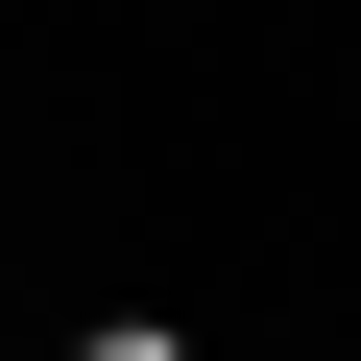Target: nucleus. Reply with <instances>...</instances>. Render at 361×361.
Here are the masks:
<instances>
[{
	"label": "nucleus",
	"instance_id": "nucleus-1",
	"mask_svg": "<svg viewBox=\"0 0 361 361\" xmlns=\"http://www.w3.org/2000/svg\"><path fill=\"white\" fill-rule=\"evenodd\" d=\"M49 361H193V337H169V313H97V337H49Z\"/></svg>",
	"mask_w": 361,
	"mask_h": 361
}]
</instances>
